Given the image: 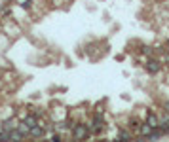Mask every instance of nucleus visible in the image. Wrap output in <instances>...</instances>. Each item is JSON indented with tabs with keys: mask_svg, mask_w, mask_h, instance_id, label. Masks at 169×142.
Segmentation results:
<instances>
[{
	"mask_svg": "<svg viewBox=\"0 0 169 142\" xmlns=\"http://www.w3.org/2000/svg\"><path fill=\"white\" fill-rule=\"evenodd\" d=\"M72 136H74L76 140H84L89 136V125H74V129H72Z\"/></svg>",
	"mask_w": 169,
	"mask_h": 142,
	"instance_id": "1",
	"label": "nucleus"
},
{
	"mask_svg": "<svg viewBox=\"0 0 169 142\" xmlns=\"http://www.w3.org/2000/svg\"><path fill=\"white\" fill-rule=\"evenodd\" d=\"M44 129H46V127H42V125L36 123V125L29 131V136H32V138H40V136H44Z\"/></svg>",
	"mask_w": 169,
	"mask_h": 142,
	"instance_id": "3",
	"label": "nucleus"
},
{
	"mask_svg": "<svg viewBox=\"0 0 169 142\" xmlns=\"http://www.w3.org/2000/svg\"><path fill=\"white\" fill-rule=\"evenodd\" d=\"M167 45H169V42H167Z\"/></svg>",
	"mask_w": 169,
	"mask_h": 142,
	"instance_id": "7",
	"label": "nucleus"
},
{
	"mask_svg": "<svg viewBox=\"0 0 169 142\" xmlns=\"http://www.w3.org/2000/svg\"><path fill=\"white\" fill-rule=\"evenodd\" d=\"M147 123H148L152 129H158V127H160V120H158V116H156V114H148V116H147Z\"/></svg>",
	"mask_w": 169,
	"mask_h": 142,
	"instance_id": "4",
	"label": "nucleus"
},
{
	"mask_svg": "<svg viewBox=\"0 0 169 142\" xmlns=\"http://www.w3.org/2000/svg\"><path fill=\"white\" fill-rule=\"evenodd\" d=\"M103 125H105V117H103L101 114H93V121H91L89 131H93V133H99V131L103 129Z\"/></svg>",
	"mask_w": 169,
	"mask_h": 142,
	"instance_id": "2",
	"label": "nucleus"
},
{
	"mask_svg": "<svg viewBox=\"0 0 169 142\" xmlns=\"http://www.w3.org/2000/svg\"><path fill=\"white\" fill-rule=\"evenodd\" d=\"M147 68L150 70V72H158V70H160V63L158 61H148V66Z\"/></svg>",
	"mask_w": 169,
	"mask_h": 142,
	"instance_id": "5",
	"label": "nucleus"
},
{
	"mask_svg": "<svg viewBox=\"0 0 169 142\" xmlns=\"http://www.w3.org/2000/svg\"><path fill=\"white\" fill-rule=\"evenodd\" d=\"M129 136H131V135H129V133H126V131H122V133H118V138H124V140H127Z\"/></svg>",
	"mask_w": 169,
	"mask_h": 142,
	"instance_id": "6",
	"label": "nucleus"
}]
</instances>
